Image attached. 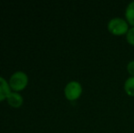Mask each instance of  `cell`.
Listing matches in <instances>:
<instances>
[{"label":"cell","mask_w":134,"mask_h":133,"mask_svg":"<svg viewBox=\"0 0 134 133\" xmlns=\"http://www.w3.org/2000/svg\"><path fill=\"white\" fill-rule=\"evenodd\" d=\"M8 104L10 105L12 108H18L23 105V97L20 94H18V92H11L9 94V96L7 99Z\"/></svg>","instance_id":"cell-4"},{"label":"cell","mask_w":134,"mask_h":133,"mask_svg":"<svg viewBox=\"0 0 134 133\" xmlns=\"http://www.w3.org/2000/svg\"><path fill=\"white\" fill-rule=\"evenodd\" d=\"M107 29L111 35L120 37L127 34L130 29V25L125 18H113L108 22Z\"/></svg>","instance_id":"cell-1"},{"label":"cell","mask_w":134,"mask_h":133,"mask_svg":"<svg viewBox=\"0 0 134 133\" xmlns=\"http://www.w3.org/2000/svg\"><path fill=\"white\" fill-rule=\"evenodd\" d=\"M126 69L130 77H134V60H131L128 63L126 66Z\"/></svg>","instance_id":"cell-9"},{"label":"cell","mask_w":134,"mask_h":133,"mask_svg":"<svg viewBox=\"0 0 134 133\" xmlns=\"http://www.w3.org/2000/svg\"><path fill=\"white\" fill-rule=\"evenodd\" d=\"M125 19L131 27H134V1H131L126 7Z\"/></svg>","instance_id":"cell-6"},{"label":"cell","mask_w":134,"mask_h":133,"mask_svg":"<svg viewBox=\"0 0 134 133\" xmlns=\"http://www.w3.org/2000/svg\"><path fill=\"white\" fill-rule=\"evenodd\" d=\"M9 87L11 89L18 92L25 89L28 84V77L23 71H16L9 78Z\"/></svg>","instance_id":"cell-2"},{"label":"cell","mask_w":134,"mask_h":133,"mask_svg":"<svg viewBox=\"0 0 134 133\" xmlns=\"http://www.w3.org/2000/svg\"><path fill=\"white\" fill-rule=\"evenodd\" d=\"M126 41L131 47H134V27H131L126 34Z\"/></svg>","instance_id":"cell-8"},{"label":"cell","mask_w":134,"mask_h":133,"mask_svg":"<svg viewBox=\"0 0 134 133\" xmlns=\"http://www.w3.org/2000/svg\"><path fill=\"white\" fill-rule=\"evenodd\" d=\"M82 91V85L80 82L76 80H71L66 85L64 89V95L68 100L75 101L80 98Z\"/></svg>","instance_id":"cell-3"},{"label":"cell","mask_w":134,"mask_h":133,"mask_svg":"<svg viewBox=\"0 0 134 133\" xmlns=\"http://www.w3.org/2000/svg\"><path fill=\"white\" fill-rule=\"evenodd\" d=\"M124 91L129 97H134V77H129L124 82Z\"/></svg>","instance_id":"cell-7"},{"label":"cell","mask_w":134,"mask_h":133,"mask_svg":"<svg viewBox=\"0 0 134 133\" xmlns=\"http://www.w3.org/2000/svg\"><path fill=\"white\" fill-rule=\"evenodd\" d=\"M10 93L11 89L9 87V84L5 78L0 77V102L4 100H7Z\"/></svg>","instance_id":"cell-5"}]
</instances>
